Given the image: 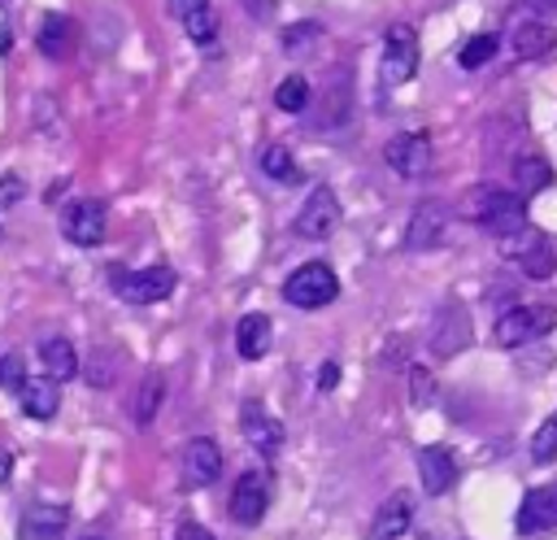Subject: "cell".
<instances>
[{"instance_id":"obj_1","label":"cell","mask_w":557,"mask_h":540,"mask_svg":"<svg viewBox=\"0 0 557 540\" xmlns=\"http://www.w3.org/2000/svg\"><path fill=\"white\" fill-rule=\"evenodd\" d=\"M466 213H470V222H479L487 235H500V240H513L518 231H527V200L496 183L474 187L466 196Z\"/></svg>"},{"instance_id":"obj_2","label":"cell","mask_w":557,"mask_h":540,"mask_svg":"<svg viewBox=\"0 0 557 540\" xmlns=\"http://www.w3.org/2000/svg\"><path fill=\"white\" fill-rule=\"evenodd\" d=\"M418 70V30L409 22L387 26L383 35V52H379V83L383 87H400L409 83Z\"/></svg>"},{"instance_id":"obj_3","label":"cell","mask_w":557,"mask_h":540,"mask_svg":"<svg viewBox=\"0 0 557 540\" xmlns=\"http://www.w3.org/2000/svg\"><path fill=\"white\" fill-rule=\"evenodd\" d=\"M283 296L296 309H322V305H331L339 296V279H335V270L326 261H309V266H300V270L287 274Z\"/></svg>"},{"instance_id":"obj_4","label":"cell","mask_w":557,"mask_h":540,"mask_svg":"<svg viewBox=\"0 0 557 540\" xmlns=\"http://www.w3.org/2000/svg\"><path fill=\"white\" fill-rule=\"evenodd\" d=\"M557 327V309L553 305H513L496 318V344L500 348H518L535 335H548Z\"/></svg>"},{"instance_id":"obj_5","label":"cell","mask_w":557,"mask_h":540,"mask_svg":"<svg viewBox=\"0 0 557 540\" xmlns=\"http://www.w3.org/2000/svg\"><path fill=\"white\" fill-rule=\"evenodd\" d=\"M113 292L131 305H157L174 292V270L170 266H144V270H113L109 274Z\"/></svg>"},{"instance_id":"obj_6","label":"cell","mask_w":557,"mask_h":540,"mask_svg":"<svg viewBox=\"0 0 557 540\" xmlns=\"http://www.w3.org/2000/svg\"><path fill=\"white\" fill-rule=\"evenodd\" d=\"M104 231H109V209H104L96 196H78V200L65 205V213H61V235H65L70 244L96 248V244L104 240Z\"/></svg>"},{"instance_id":"obj_7","label":"cell","mask_w":557,"mask_h":540,"mask_svg":"<svg viewBox=\"0 0 557 540\" xmlns=\"http://www.w3.org/2000/svg\"><path fill=\"white\" fill-rule=\"evenodd\" d=\"M383 161L400 179H422L431 170V135L426 131H400L383 144Z\"/></svg>"},{"instance_id":"obj_8","label":"cell","mask_w":557,"mask_h":540,"mask_svg":"<svg viewBox=\"0 0 557 540\" xmlns=\"http://www.w3.org/2000/svg\"><path fill=\"white\" fill-rule=\"evenodd\" d=\"M339 218H344L339 196L331 187H313L305 196L300 213H296V235H305V240H331L335 226H339Z\"/></svg>"},{"instance_id":"obj_9","label":"cell","mask_w":557,"mask_h":540,"mask_svg":"<svg viewBox=\"0 0 557 540\" xmlns=\"http://www.w3.org/2000/svg\"><path fill=\"white\" fill-rule=\"evenodd\" d=\"M70 527V510L61 501H30L17 518V540H61Z\"/></svg>"},{"instance_id":"obj_10","label":"cell","mask_w":557,"mask_h":540,"mask_svg":"<svg viewBox=\"0 0 557 540\" xmlns=\"http://www.w3.org/2000/svg\"><path fill=\"white\" fill-rule=\"evenodd\" d=\"M265 510H270V488H265V479H261L257 470H244V475L235 479V488H231V518H235L239 527H257V523L265 518Z\"/></svg>"},{"instance_id":"obj_11","label":"cell","mask_w":557,"mask_h":540,"mask_svg":"<svg viewBox=\"0 0 557 540\" xmlns=\"http://www.w3.org/2000/svg\"><path fill=\"white\" fill-rule=\"evenodd\" d=\"M513 240H518V244H513L509 253H513V261H518V270H522L527 279H535V283H540V279H548V274L557 270V248H553L540 231H531V226H527V231H518Z\"/></svg>"},{"instance_id":"obj_12","label":"cell","mask_w":557,"mask_h":540,"mask_svg":"<svg viewBox=\"0 0 557 540\" xmlns=\"http://www.w3.org/2000/svg\"><path fill=\"white\" fill-rule=\"evenodd\" d=\"M518 536H544L557 527V483L548 488H531L518 505Z\"/></svg>"},{"instance_id":"obj_13","label":"cell","mask_w":557,"mask_h":540,"mask_svg":"<svg viewBox=\"0 0 557 540\" xmlns=\"http://www.w3.org/2000/svg\"><path fill=\"white\" fill-rule=\"evenodd\" d=\"M444 226H448V209L440 200H422L413 205L409 213V226H405V248L422 253V248H435L444 240Z\"/></svg>"},{"instance_id":"obj_14","label":"cell","mask_w":557,"mask_h":540,"mask_svg":"<svg viewBox=\"0 0 557 540\" xmlns=\"http://www.w3.org/2000/svg\"><path fill=\"white\" fill-rule=\"evenodd\" d=\"M222 475V449L213 440H191L183 449V488H209Z\"/></svg>"},{"instance_id":"obj_15","label":"cell","mask_w":557,"mask_h":540,"mask_svg":"<svg viewBox=\"0 0 557 540\" xmlns=\"http://www.w3.org/2000/svg\"><path fill=\"white\" fill-rule=\"evenodd\" d=\"M418 479H422V492L426 496H444L457 483V457L444 444H426L418 453Z\"/></svg>"},{"instance_id":"obj_16","label":"cell","mask_w":557,"mask_h":540,"mask_svg":"<svg viewBox=\"0 0 557 540\" xmlns=\"http://www.w3.org/2000/svg\"><path fill=\"white\" fill-rule=\"evenodd\" d=\"M17 405H22V414H26V418H39V422H48V418L61 409V392H57V379H52V375L26 379V383L17 388Z\"/></svg>"},{"instance_id":"obj_17","label":"cell","mask_w":557,"mask_h":540,"mask_svg":"<svg viewBox=\"0 0 557 540\" xmlns=\"http://www.w3.org/2000/svg\"><path fill=\"white\" fill-rule=\"evenodd\" d=\"M239 427H244L248 444H252V449H261V453L278 449V440H283V422H278V418H274V414H270L261 401H248V405H244Z\"/></svg>"},{"instance_id":"obj_18","label":"cell","mask_w":557,"mask_h":540,"mask_svg":"<svg viewBox=\"0 0 557 540\" xmlns=\"http://www.w3.org/2000/svg\"><path fill=\"white\" fill-rule=\"evenodd\" d=\"M509 48H513L522 61L548 57V52L557 48V26H553V22H540V17H527V22H518V30H513Z\"/></svg>"},{"instance_id":"obj_19","label":"cell","mask_w":557,"mask_h":540,"mask_svg":"<svg viewBox=\"0 0 557 540\" xmlns=\"http://www.w3.org/2000/svg\"><path fill=\"white\" fill-rule=\"evenodd\" d=\"M274 344V322L265 314H244L239 327H235V348L244 361H261Z\"/></svg>"},{"instance_id":"obj_20","label":"cell","mask_w":557,"mask_h":540,"mask_svg":"<svg viewBox=\"0 0 557 540\" xmlns=\"http://www.w3.org/2000/svg\"><path fill=\"white\" fill-rule=\"evenodd\" d=\"M409 523H413V496H409V492H392V496L379 505L370 531H374V540H396V536L409 531Z\"/></svg>"},{"instance_id":"obj_21","label":"cell","mask_w":557,"mask_h":540,"mask_svg":"<svg viewBox=\"0 0 557 540\" xmlns=\"http://www.w3.org/2000/svg\"><path fill=\"white\" fill-rule=\"evenodd\" d=\"M35 48H39L44 57H65V52L74 48V22H70L65 13H48V17L39 22V30H35Z\"/></svg>"},{"instance_id":"obj_22","label":"cell","mask_w":557,"mask_h":540,"mask_svg":"<svg viewBox=\"0 0 557 540\" xmlns=\"http://www.w3.org/2000/svg\"><path fill=\"white\" fill-rule=\"evenodd\" d=\"M39 361H44V375H52L57 383H65V379L78 375V353H74V344L61 340V335H52V340L39 344Z\"/></svg>"},{"instance_id":"obj_23","label":"cell","mask_w":557,"mask_h":540,"mask_svg":"<svg viewBox=\"0 0 557 540\" xmlns=\"http://www.w3.org/2000/svg\"><path fill=\"white\" fill-rule=\"evenodd\" d=\"M161 401H165V379H161L157 370H148V375L139 379V388H135V401H131V418H135L139 427H148V422L157 418Z\"/></svg>"},{"instance_id":"obj_24","label":"cell","mask_w":557,"mask_h":540,"mask_svg":"<svg viewBox=\"0 0 557 540\" xmlns=\"http://www.w3.org/2000/svg\"><path fill=\"white\" fill-rule=\"evenodd\" d=\"M513 187H522L527 196L553 187V165H548V157H540V152L518 157V161H513Z\"/></svg>"},{"instance_id":"obj_25","label":"cell","mask_w":557,"mask_h":540,"mask_svg":"<svg viewBox=\"0 0 557 540\" xmlns=\"http://www.w3.org/2000/svg\"><path fill=\"white\" fill-rule=\"evenodd\" d=\"M183 30L200 44V48H218V13H213V4H205V9H196V13H187L183 17Z\"/></svg>"},{"instance_id":"obj_26","label":"cell","mask_w":557,"mask_h":540,"mask_svg":"<svg viewBox=\"0 0 557 540\" xmlns=\"http://www.w3.org/2000/svg\"><path fill=\"white\" fill-rule=\"evenodd\" d=\"M496 52H500V39H496V35H474V39L461 44L457 65H461V70H479V65H487Z\"/></svg>"},{"instance_id":"obj_27","label":"cell","mask_w":557,"mask_h":540,"mask_svg":"<svg viewBox=\"0 0 557 540\" xmlns=\"http://www.w3.org/2000/svg\"><path fill=\"white\" fill-rule=\"evenodd\" d=\"M274 105H278L283 113H300V109L309 105V78H305V74H287V78L274 87Z\"/></svg>"},{"instance_id":"obj_28","label":"cell","mask_w":557,"mask_h":540,"mask_svg":"<svg viewBox=\"0 0 557 540\" xmlns=\"http://www.w3.org/2000/svg\"><path fill=\"white\" fill-rule=\"evenodd\" d=\"M261 174H270V179H278V183H292L296 179V157L283 148V144H270V148H261Z\"/></svg>"},{"instance_id":"obj_29","label":"cell","mask_w":557,"mask_h":540,"mask_svg":"<svg viewBox=\"0 0 557 540\" xmlns=\"http://www.w3.org/2000/svg\"><path fill=\"white\" fill-rule=\"evenodd\" d=\"M531 457L540 462V466H548L553 457H557V409L540 422V431L531 435Z\"/></svg>"},{"instance_id":"obj_30","label":"cell","mask_w":557,"mask_h":540,"mask_svg":"<svg viewBox=\"0 0 557 540\" xmlns=\"http://www.w3.org/2000/svg\"><path fill=\"white\" fill-rule=\"evenodd\" d=\"M322 39V26L318 22H300V26H287L283 30V52H309V44Z\"/></svg>"},{"instance_id":"obj_31","label":"cell","mask_w":557,"mask_h":540,"mask_svg":"<svg viewBox=\"0 0 557 540\" xmlns=\"http://www.w3.org/2000/svg\"><path fill=\"white\" fill-rule=\"evenodd\" d=\"M22 383H26V361H22V353H4V357H0V388L17 392Z\"/></svg>"},{"instance_id":"obj_32","label":"cell","mask_w":557,"mask_h":540,"mask_svg":"<svg viewBox=\"0 0 557 540\" xmlns=\"http://www.w3.org/2000/svg\"><path fill=\"white\" fill-rule=\"evenodd\" d=\"M26 196V183L17 179V174H4L0 179V209H9V205H17Z\"/></svg>"},{"instance_id":"obj_33","label":"cell","mask_w":557,"mask_h":540,"mask_svg":"<svg viewBox=\"0 0 557 540\" xmlns=\"http://www.w3.org/2000/svg\"><path fill=\"white\" fill-rule=\"evenodd\" d=\"M431 401V383H426V370L413 366V405H426Z\"/></svg>"},{"instance_id":"obj_34","label":"cell","mask_w":557,"mask_h":540,"mask_svg":"<svg viewBox=\"0 0 557 540\" xmlns=\"http://www.w3.org/2000/svg\"><path fill=\"white\" fill-rule=\"evenodd\" d=\"M174 540H218V536H213V531H209V527H200V523H183V527H178V536H174Z\"/></svg>"},{"instance_id":"obj_35","label":"cell","mask_w":557,"mask_h":540,"mask_svg":"<svg viewBox=\"0 0 557 540\" xmlns=\"http://www.w3.org/2000/svg\"><path fill=\"white\" fill-rule=\"evenodd\" d=\"M335 383H339V366H335V361H326V366L318 370V388H322V392H331Z\"/></svg>"},{"instance_id":"obj_36","label":"cell","mask_w":557,"mask_h":540,"mask_svg":"<svg viewBox=\"0 0 557 540\" xmlns=\"http://www.w3.org/2000/svg\"><path fill=\"white\" fill-rule=\"evenodd\" d=\"M205 4H209V0H170V13H174V17L183 22L187 13H196V9H205Z\"/></svg>"},{"instance_id":"obj_37","label":"cell","mask_w":557,"mask_h":540,"mask_svg":"<svg viewBox=\"0 0 557 540\" xmlns=\"http://www.w3.org/2000/svg\"><path fill=\"white\" fill-rule=\"evenodd\" d=\"M244 4H248V13H252V17H261V22L274 13V0H244Z\"/></svg>"},{"instance_id":"obj_38","label":"cell","mask_w":557,"mask_h":540,"mask_svg":"<svg viewBox=\"0 0 557 540\" xmlns=\"http://www.w3.org/2000/svg\"><path fill=\"white\" fill-rule=\"evenodd\" d=\"M535 9V13H557V0H518V9Z\"/></svg>"},{"instance_id":"obj_39","label":"cell","mask_w":557,"mask_h":540,"mask_svg":"<svg viewBox=\"0 0 557 540\" xmlns=\"http://www.w3.org/2000/svg\"><path fill=\"white\" fill-rule=\"evenodd\" d=\"M9 466H13V457H9V449H0V483L9 479Z\"/></svg>"},{"instance_id":"obj_40","label":"cell","mask_w":557,"mask_h":540,"mask_svg":"<svg viewBox=\"0 0 557 540\" xmlns=\"http://www.w3.org/2000/svg\"><path fill=\"white\" fill-rule=\"evenodd\" d=\"M0 52H9V30L0 26Z\"/></svg>"},{"instance_id":"obj_41","label":"cell","mask_w":557,"mask_h":540,"mask_svg":"<svg viewBox=\"0 0 557 540\" xmlns=\"http://www.w3.org/2000/svg\"><path fill=\"white\" fill-rule=\"evenodd\" d=\"M0 240H4V226H0Z\"/></svg>"},{"instance_id":"obj_42","label":"cell","mask_w":557,"mask_h":540,"mask_svg":"<svg viewBox=\"0 0 557 540\" xmlns=\"http://www.w3.org/2000/svg\"><path fill=\"white\" fill-rule=\"evenodd\" d=\"M87 540H100V536H87Z\"/></svg>"}]
</instances>
